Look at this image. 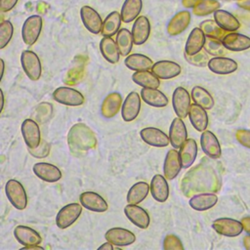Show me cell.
Masks as SVG:
<instances>
[{"label":"cell","instance_id":"1","mask_svg":"<svg viewBox=\"0 0 250 250\" xmlns=\"http://www.w3.org/2000/svg\"><path fill=\"white\" fill-rule=\"evenodd\" d=\"M68 146L72 150L87 151L94 148L97 140L94 132L83 123L74 124L67 135Z\"/></svg>","mask_w":250,"mask_h":250},{"label":"cell","instance_id":"2","mask_svg":"<svg viewBox=\"0 0 250 250\" xmlns=\"http://www.w3.org/2000/svg\"><path fill=\"white\" fill-rule=\"evenodd\" d=\"M5 192L10 203L18 210H23L27 205V196L23 186L15 179L8 180L5 185Z\"/></svg>","mask_w":250,"mask_h":250},{"label":"cell","instance_id":"3","mask_svg":"<svg viewBox=\"0 0 250 250\" xmlns=\"http://www.w3.org/2000/svg\"><path fill=\"white\" fill-rule=\"evenodd\" d=\"M42 24V18L39 15L29 16L24 21L21 28V37L26 45L31 46L37 41L41 33Z\"/></svg>","mask_w":250,"mask_h":250},{"label":"cell","instance_id":"4","mask_svg":"<svg viewBox=\"0 0 250 250\" xmlns=\"http://www.w3.org/2000/svg\"><path fill=\"white\" fill-rule=\"evenodd\" d=\"M82 205L80 203H69L63 206L56 216V225L58 228L63 229L70 227L76 222L82 212Z\"/></svg>","mask_w":250,"mask_h":250},{"label":"cell","instance_id":"5","mask_svg":"<svg viewBox=\"0 0 250 250\" xmlns=\"http://www.w3.org/2000/svg\"><path fill=\"white\" fill-rule=\"evenodd\" d=\"M21 62L24 73L30 80L36 81L40 78L41 62L34 52L29 50L23 51L21 55Z\"/></svg>","mask_w":250,"mask_h":250},{"label":"cell","instance_id":"6","mask_svg":"<svg viewBox=\"0 0 250 250\" xmlns=\"http://www.w3.org/2000/svg\"><path fill=\"white\" fill-rule=\"evenodd\" d=\"M53 99L59 104L70 106H78L84 103V96L79 91L66 86L57 88L53 92Z\"/></svg>","mask_w":250,"mask_h":250},{"label":"cell","instance_id":"7","mask_svg":"<svg viewBox=\"0 0 250 250\" xmlns=\"http://www.w3.org/2000/svg\"><path fill=\"white\" fill-rule=\"evenodd\" d=\"M213 229L221 235L234 237L239 235L244 228L241 222L230 218H219L212 223Z\"/></svg>","mask_w":250,"mask_h":250},{"label":"cell","instance_id":"8","mask_svg":"<svg viewBox=\"0 0 250 250\" xmlns=\"http://www.w3.org/2000/svg\"><path fill=\"white\" fill-rule=\"evenodd\" d=\"M172 105L176 115L180 118H185L188 115V110L191 105L190 96L184 87H177L172 96Z\"/></svg>","mask_w":250,"mask_h":250},{"label":"cell","instance_id":"9","mask_svg":"<svg viewBox=\"0 0 250 250\" xmlns=\"http://www.w3.org/2000/svg\"><path fill=\"white\" fill-rule=\"evenodd\" d=\"M80 17L81 21L88 31L93 34L101 33L103 27V20L99 13L90 6H83L80 9Z\"/></svg>","mask_w":250,"mask_h":250},{"label":"cell","instance_id":"10","mask_svg":"<svg viewBox=\"0 0 250 250\" xmlns=\"http://www.w3.org/2000/svg\"><path fill=\"white\" fill-rule=\"evenodd\" d=\"M21 135L28 148H35L41 143L39 125L33 119L27 118L21 123Z\"/></svg>","mask_w":250,"mask_h":250},{"label":"cell","instance_id":"11","mask_svg":"<svg viewBox=\"0 0 250 250\" xmlns=\"http://www.w3.org/2000/svg\"><path fill=\"white\" fill-rule=\"evenodd\" d=\"M104 238L115 246H128L136 241V235L132 231L118 227L107 229Z\"/></svg>","mask_w":250,"mask_h":250},{"label":"cell","instance_id":"12","mask_svg":"<svg viewBox=\"0 0 250 250\" xmlns=\"http://www.w3.org/2000/svg\"><path fill=\"white\" fill-rule=\"evenodd\" d=\"M141 98L137 92H131L125 98L121 106V116L124 121H133L141 110Z\"/></svg>","mask_w":250,"mask_h":250},{"label":"cell","instance_id":"13","mask_svg":"<svg viewBox=\"0 0 250 250\" xmlns=\"http://www.w3.org/2000/svg\"><path fill=\"white\" fill-rule=\"evenodd\" d=\"M140 137L146 144L156 147L167 146L170 144L169 136H167L163 131L154 127H146L142 129L140 132Z\"/></svg>","mask_w":250,"mask_h":250},{"label":"cell","instance_id":"14","mask_svg":"<svg viewBox=\"0 0 250 250\" xmlns=\"http://www.w3.org/2000/svg\"><path fill=\"white\" fill-rule=\"evenodd\" d=\"M80 204L93 212L103 213L105 212L108 208L106 201L97 192L94 191H84L79 196Z\"/></svg>","mask_w":250,"mask_h":250},{"label":"cell","instance_id":"15","mask_svg":"<svg viewBox=\"0 0 250 250\" xmlns=\"http://www.w3.org/2000/svg\"><path fill=\"white\" fill-rule=\"evenodd\" d=\"M200 146L203 152L212 159H217L222 154L220 143L214 133L204 130L200 136Z\"/></svg>","mask_w":250,"mask_h":250},{"label":"cell","instance_id":"16","mask_svg":"<svg viewBox=\"0 0 250 250\" xmlns=\"http://www.w3.org/2000/svg\"><path fill=\"white\" fill-rule=\"evenodd\" d=\"M124 214L127 219L140 229H146L149 226L150 219L148 213L137 204H128L124 208Z\"/></svg>","mask_w":250,"mask_h":250},{"label":"cell","instance_id":"17","mask_svg":"<svg viewBox=\"0 0 250 250\" xmlns=\"http://www.w3.org/2000/svg\"><path fill=\"white\" fill-rule=\"evenodd\" d=\"M188 139L186 125L182 118L173 119L169 128V140L173 148H180Z\"/></svg>","mask_w":250,"mask_h":250},{"label":"cell","instance_id":"18","mask_svg":"<svg viewBox=\"0 0 250 250\" xmlns=\"http://www.w3.org/2000/svg\"><path fill=\"white\" fill-rule=\"evenodd\" d=\"M181 66L172 61H158L153 63L151 71L159 79H172L181 73Z\"/></svg>","mask_w":250,"mask_h":250},{"label":"cell","instance_id":"19","mask_svg":"<svg viewBox=\"0 0 250 250\" xmlns=\"http://www.w3.org/2000/svg\"><path fill=\"white\" fill-rule=\"evenodd\" d=\"M183 168L179 151L176 148L168 150L163 164V173L167 180H174Z\"/></svg>","mask_w":250,"mask_h":250},{"label":"cell","instance_id":"20","mask_svg":"<svg viewBox=\"0 0 250 250\" xmlns=\"http://www.w3.org/2000/svg\"><path fill=\"white\" fill-rule=\"evenodd\" d=\"M33 173L42 181L48 183H55L61 180L62 172L61 170L50 163L38 162L33 165Z\"/></svg>","mask_w":250,"mask_h":250},{"label":"cell","instance_id":"21","mask_svg":"<svg viewBox=\"0 0 250 250\" xmlns=\"http://www.w3.org/2000/svg\"><path fill=\"white\" fill-rule=\"evenodd\" d=\"M14 235L18 242L21 243L23 247L39 245L42 241L39 232L26 226H17L14 229Z\"/></svg>","mask_w":250,"mask_h":250},{"label":"cell","instance_id":"22","mask_svg":"<svg viewBox=\"0 0 250 250\" xmlns=\"http://www.w3.org/2000/svg\"><path fill=\"white\" fill-rule=\"evenodd\" d=\"M190 22V13L187 10L178 12L169 21L166 30L170 36H176L184 32Z\"/></svg>","mask_w":250,"mask_h":250},{"label":"cell","instance_id":"23","mask_svg":"<svg viewBox=\"0 0 250 250\" xmlns=\"http://www.w3.org/2000/svg\"><path fill=\"white\" fill-rule=\"evenodd\" d=\"M222 43L227 50L240 52L250 48V37L241 33L230 32L223 37Z\"/></svg>","mask_w":250,"mask_h":250},{"label":"cell","instance_id":"24","mask_svg":"<svg viewBox=\"0 0 250 250\" xmlns=\"http://www.w3.org/2000/svg\"><path fill=\"white\" fill-rule=\"evenodd\" d=\"M208 68L217 74H229L234 72L238 65L237 62L229 58L216 56L208 61Z\"/></svg>","mask_w":250,"mask_h":250},{"label":"cell","instance_id":"25","mask_svg":"<svg viewBox=\"0 0 250 250\" xmlns=\"http://www.w3.org/2000/svg\"><path fill=\"white\" fill-rule=\"evenodd\" d=\"M134 44L142 45L146 42L150 35V22L146 16H139L132 27Z\"/></svg>","mask_w":250,"mask_h":250},{"label":"cell","instance_id":"26","mask_svg":"<svg viewBox=\"0 0 250 250\" xmlns=\"http://www.w3.org/2000/svg\"><path fill=\"white\" fill-rule=\"evenodd\" d=\"M206 41V35L200 27L193 28L186 42L185 53L188 56H193L201 52L204 48V44Z\"/></svg>","mask_w":250,"mask_h":250},{"label":"cell","instance_id":"27","mask_svg":"<svg viewBox=\"0 0 250 250\" xmlns=\"http://www.w3.org/2000/svg\"><path fill=\"white\" fill-rule=\"evenodd\" d=\"M150 193L158 202H164L169 196V186L165 176L154 175L150 181Z\"/></svg>","mask_w":250,"mask_h":250},{"label":"cell","instance_id":"28","mask_svg":"<svg viewBox=\"0 0 250 250\" xmlns=\"http://www.w3.org/2000/svg\"><path fill=\"white\" fill-rule=\"evenodd\" d=\"M218 196L212 192L194 194L190 197L188 204L195 211H206L216 205Z\"/></svg>","mask_w":250,"mask_h":250},{"label":"cell","instance_id":"29","mask_svg":"<svg viewBox=\"0 0 250 250\" xmlns=\"http://www.w3.org/2000/svg\"><path fill=\"white\" fill-rule=\"evenodd\" d=\"M188 118L193 128L198 132H203L208 126V115L206 109L196 104H192L188 110Z\"/></svg>","mask_w":250,"mask_h":250},{"label":"cell","instance_id":"30","mask_svg":"<svg viewBox=\"0 0 250 250\" xmlns=\"http://www.w3.org/2000/svg\"><path fill=\"white\" fill-rule=\"evenodd\" d=\"M122 98L119 93H110L105 97L102 104V115L105 118L114 117L122 106Z\"/></svg>","mask_w":250,"mask_h":250},{"label":"cell","instance_id":"31","mask_svg":"<svg viewBox=\"0 0 250 250\" xmlns=\"http://www.w3.org/2000/svg\"><path fill=\"white\" fill-rule=\"evenodd\" d=\"M214 21L225 31H235L240 27L238 20L229 12L218 9L214 12Z\"/></svg>","mask_w":250,"mask_h":250},{"label":"cell","instance_id":"32","mask_svg":"<svg viewBox=\"0 0 250 250\" xmlns=\"http://www.w3.org/2000/svg\"><path fill=\"white\" fill-rule=\"evenodd\" d=\"M143 101L154 107H164L168 104V98L156 88H143L141 90Z\"/></svg>","mask_w":250,"mask_h":250},{"label":"cell","instance_id":"33","mask_svg":"<svg viewBox=\"0 0 250 250\" xmlns=\"http://www.w3.org/2000/svg\"><path fill=\"white\" fill-rule=\"evenodd\" d=\"M100 51L103 57L110 63H116L120 58V52L118 50L116 41L109 36H104L100 42Z\"/></svg>","mask_w":250,"mask_h":250},{"label":"cell","instance_id":"34","mask_svg":"<svg viewBox=\"0 0 250 250\" xmlns=\"http://www.w3.org/2000/svg\"><path fill=\"white\" fill-rule=\"evenodd\" d=\"M180 158L183 168L190 167L195 161L197 155V144L193 139H187L184 145L180 147Z\"/></svg>","mask_w":250,"mask_h":250},{"label":"cell","instance_id":"35","mask_svg":"<svg viewBox=\"0 0 250 250\" xmlns=\"http://www.w3.org/2000/svg\"><path fill=\"white\" fill-rule=\"evenodd\" d=\"M124 63L131 70L144 71V70H150L154 62L145 55L131 54L126 57Z\"/></svg>","mask_w":250,"mask_h":250},{"label":"cell","instance_id":"36","mask_svg":"<svg viewBox=\"0 0 250 250\" xmlns=\"http://www.w3.org/2000/svg\"><path fill=\"white\" fill-rule=\"evenodd\" d=\"M143 8L142 0H125L121 7V18L122 21L125 23H129L136 20Z\"/></svg>","mask_w":250,"mask_h":250},{"label":"cell","instance_id":"37","mask_svg":"<svg viewBox=\"0 0 250 250\" xmlns=\"http://www.w3.org/2000/svg\"><path fill=\"white\" fill-rule=\"evenodd\" d=\"M121 21H122V18L118 12L113 11L109 13L104 21L102 31H101L102 35L112 37L113 35L117 34L121 25Z\"/></svg>","mask_w":250,"mask_h":250},{"label":"cell","instance_id":"38","mask_svg":"<svg viewBox=\"0 0 250 250\" xmlns=\"http://www.w3.org/2000/svg\"><path fill=\"white\" fill-rule=\"evenodd\" d=\"M150 191V186L146 182H138L134 184L128 193H127V202L129 204H138L141 203Z\"/></svg>","mask_w":250,"mask_h":250},{"label":"cell","instance_id":"39","mask_svg":"<svg viewBox=\"0 0 250 250\" xmlns=\"http://www.w3.org/2000/svg\"><path fill=\"white\" fill-rule=\"evenodd\" d=\"M132 80L143 88H158L160 85L159 78L151 71H135L132 75Z\"/></svg>","mask_w":250,"mask_h":250},{"label":"cell","instance_id":"40","mask_svg":"<svg viewBox=\"0 0 250 250\" xmlns=\"http://www.w3.org/2000/svg\"><path fill=\"white\" fill-rule=\"evenodd\" d=\"M116 44L120 55L123 57H127L133 47L134 39L132 35V31H129L127 28H121L116 34Z\"/></svg>","mask_w":250,"mask_h":250},{"label":"cell","instance_id":"41","mask_svg":"<svg viewBox=\"0 0 250 250\" xmlns=\"http://www.w3.org/2000/svg\"><path fill=\"white\" fill-rule=\"evenodd\" d=\"M191 98L194 104L205 109H211L214 106V99L211 94L201 86H194L191 90Z\"/></svg>","mask_w":250,"mask_h":250},{"label":"cell","instance_id":"42","mask_svg":"<svg viewBox=\"0 0 250 250\" xmlns=\"http://www.w3.org/2000/svg\"><path fill=\"white\" fill-rule=\"evenodd\" d=\"M200 28L203 30L206 37H212L219 40H222L225 36V30L222 29L215 21L206 20L200 23Z\"/></svg>","mask_w":250,"mask_h":250},{"label":"cell","instance_id":"43","mask_svg":"<svg viewBox=\"0 0 250 250\" xmlns=\"http://www.w3.org/2000/svg\"><path fill=\"white\" fill-rule=\"evenodd\" d=\"M219 7L220 4L216 0H202L192 8V12L195 16L202 17L214 13Z\"/></svg>","mask_w":250,"mask_h":250},{"label":"cell","instance_id":"44","mask_svg":"<svg viewBox=\"0 0 250 250\" xmlns=\"http://www.w3.org/2000/svg\"><path fill=\"white\" fill-rule=\"evenodd\" d=\"M14 27L10 21H4L0 24V48H5L12 39Z\"/></svg>","mask_w":250,"mask_h":250},{"label":"cell","instance_id":"45","mask_svg":"<svg viewBox=\"0 0 250 250\" xmlns=\"http://www.w3.org/2000/svg\"><path fill=\"white\" fill-rule=\"evenodd\" d=\"M205 51L213 56H220L224 54V49H226L222 43V40L212 38V37H206V41L204 44Z\"/></svg>","mask_w":250,"mask_h":250},{"label":"cell","instance_id":"46","mask_svg":"<svg viewBox=\"0 0 250 250\" xmlns=\"http://www.w3.org/2000/svg\"><path fill=\"white\" fill-rule=\"evenodd\" d=\"M163 248L165 250H183L184 246L177 235L167 234L163 240Z\"/></svg>","mask_w":250,"mask_h":250},{"label":"cell","instance_id":"47","mask_svg":"<svg viewBox=\"0 0 250 250\" xmlns=\"http://www.w3.org/2000/svg\"><path fill=\"white\" fill-rule=\"evenodd\" d=\"M49 105L50 104H47V103H42L38 105V109H35V112H34V116L36 120L43 122L49 118V116L52 113V105L49 108H47Z\"/></svg>","mask_w":250,"mask_h":250},{"label":"cell","instance_id":"48","mask_svg":"<svg viewBox=\"0 0 250 250\" xmlns=\"http://www.w3.org/2000/svg\"><path fill=\"white\" fill-rule=\"evenodd\" d=\"M28 151L31 155H33L36 158H43L46 157L50 152V145L43 141L40 143V145L35 148H28Z\"/></svg>","mask_w":250,"mask_h":250},{"label":"cell","instance_id":"49","mask_svg":"<svg viewBox=\"0 0 250 250\" xmlns=\"http://www.w3.org/2000/svg\"><path fill=\"white\" fill-rule=\"evenodd\" d=\"M186 59L191 64H194V65H197V66H204V65H206L208 63L206 56L204 54L200 53V52L198 54H196V55H193V56L186 55Z\"/></svg>","mask_w":250,"mask_h":250},{"label":"cell","instance_id":"50","mask_svg":"<svg viewBox=\"0 0 250 250\" xmlns=\"http://www.w3.org/2000/svg\"><path fill=\"white\" fill-rule=\"evenodd\" d=\"M236 138L241 145H243L244 146L250 147V131L239 130L236 133Z\"/></svg>","mask_w":250,"mask_h":250},{"label":"cell","instance_id":"51","mask_svg":"<svg viewBox=\"0 0 250 250\" xmlns=\"http://www.w3.org/2000/svg\"><path fill=\"white\" fill-rule=\"evenodd\" d=\"M18 3V0H0V10L2 12L11 11Z\"/></svg>","mask_w":250,"mask_h":250},{"label":"cell","instance_id":"52","mask_svg":"<svg viewBox=\"0 0 250 250\" xmlns=\"http://www.w3.org/2000/svg\"><path fill=\"white\" fill-rule=\"evenodd\" d=\"M202 0H182V4L185 8H193Z\"/></svg>","mask_w":250,"mask_h":250},{"label":"cell","instance_id":"53","mask_svg":"<svg viewBox=\"0 0 250 250\" xmlns=\"http://www.w3.org/2000/svg\"><path fill=\"white\" fill-rule=\"evenodd\" d=\"M241 223H242V225H243L244 229L250 234V217L243 218V220L241 221Z\"/></svg>","mask_w":250,"mask_h":250},{"label":"cell","instance_id":"54","mask_svg":"<svg viewBox=\"0 0 250 250\" xmlns=\"http://www.w3.org/2000/svg\"><path fill=\"white\" fill-rule=\"evenodd\" d=\"M98 249H107V250H113L114 249V246L113 244H111L110 242H105L104 244H102Z\"/></svg>","mask_w":250,"mask_h":250},{"label":"cell","instance_id":"55","mask_svg":"<svg viewBox=\"0 0 250 250\" xmlns=\"http://www.w3.org/2000/svg\"><path fill=\"white\" fill-rule=\"evenodd\" d=\"M0 62H1V67H2V70H1V78L3 77V74H4V69H5V64H4V61L1 59L0 60Z\"/></svg>","mask_w":250,"mask_h":250},{"label":"cell","instance_id":"56","mask_svg":"<svg viewBox=\"0 0 250 250\" xmlns=\"http://www.w3.org/2000/svg\"><path fill=\"white\" fill-rule=\"evenodd\" d=\"M1 97H2V109H3V106H4V94H3V91H1Z\"/></svg>","mask_w":250,"mask_h":250}]
</instances>
